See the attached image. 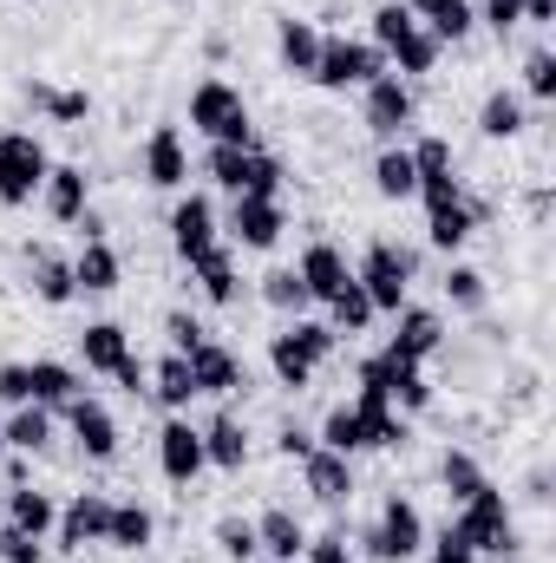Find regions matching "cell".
<instances>
[{"label": "cell", "mask_w": 556, "mask_h": 563, "mask_svg": "<svg viewBox=\"0 0 556 563\" xmlns=\"http://www.w3.org/2000/svg\"><path fill=\"white\" fill-rule=\"evenodd\" d=\"M190 269L203 276V295H210V301H236V269H230V256H223V250H210V256H197Z\"/></svg>", "instance_id": "39"}, {"label": "cell", "mask_w": 556, "mask_h": 563, "mask_svg": "<svg viewBox=\"0 0 556 563\" xmlns=\"http://www.w3.org/2000/svg\"><path fill=\"white\" fill-rule=\"evenodd\" d=\"M203 170H210L223 190H236V197H276L281 190V164L269 151H256V144H210Z\"/></svg>", "instance_id": "1"}, {"label": "cell", "mask_w": 556, "mask_h": 563, "mask_svg": "<svg viewBox=\"0 0 556 563\" xmlns=\"http://www.w3.org/2000/svg\"><path fill=\"white\" fill-rule=\"evenodd\" d=\"M40 190H46V210H53L59 223H79V217H86V170H73V164H53Z\"/></svg>", "instance_id": "22"}, {"label": "cell", "mask_w": 556, "mask_h": 563, "mask_svg": "<svg viewBox=\"0 0 556 563\" xmlns=\"http://www.w3.org/2000/svg\"><path fill=\"white\" fill-rule=\"evenodd\" d=\"M263 301H269V308H308V288H301L294 269H269V276H263Z\"/></svg>", "instance_id": "41"}, {"label": "cell", "mask_w": 556, "mask_h": 563, "mask_svg": "<svg viewBox=\"0 0 556 563\" xmlns=\"http://www.w3.org/2000/svg\"><path fill=\"white\" fill-rule=\"evenodd\" d=\"M327 354H334V328H321V321H294L288 334H276V347H269L281 387H308V374H314Z\"/></svg>", "instance_id": "7"}, {"label": "cell", "mask_w": 556, "mask_h": 563, "mask_svg": "<svg viewBox=\"0 0 556 563\" xmlns=\"http://www.w3.org/2000/svg\"><path fill=\"white\" fill-rule=\"evenodd\" d=\"M478 132H485V139H518V132H524V99H518V92H491L485 112H478Z\"/></svg>", "instance_id": "30"}, {"label": "cell", "mask_w": 556, "mask_h": 563, "mask_svg": "<svg viewBox=\"0 0 556 563\" xmlns=\"http://www.w3.org/2000/svg\"><path fill=\"white\" fill-rule=\"evenodd\" d=\"M308 563H354V551H347V538H314Z\"/></svg>", "instance_id": "53"}, {"label": "cell", "mask_w": 556, "mask_h": 563, "mask_svg": "<svg viewBox=\"0 0 556 563\" xmlns=\"http://www.w3.org/2000/svg\"><path fill=\"white\" fill-rule=\"evenodd\" d=\"M438 341H445V328H438V314H432V308H400V334H393V347H387V354H393V361H407V367H419Z\"/></svg>", "instance_id": "20"}, {"label": "cell", "mask_w": 556, "mask_h": 563, "mask_svg": "<svg viewBox=\"0 0 556 563\" xmlns=\"http://www.w3.org/2000/svg\"><path fill=\"white\" fill-rule=\"evenodd\" d=\"M66 420H73V432H79V445H86V459H119V426H112V413L99 407V400H86V394H73L66 400Z\"/></svg>", "instance_id": "15"}, {"label": "cell", "mask_w": 556, "mask_h": 563, "mask_svg": "<svg viewBox=\"0 0 556 563\" xmlns=\"http://www.w3.org/2000/svg\"><path fill=\"white\" fill-rule=\"evenodd\" d=\"M151 394H157L164 407H190V400H197V380H190V361H184V354H170V361H164V367L151 374Z\"/></svg>", "instance_id": "32"}, {"label": "cell", "mask_w": 556, "mask_h": 563, "mask_svg": "<svg viewBox=\"0 0 556 563\" xmlns=\"http://www.w3.org/2000/svg\"><path fill=\"white\" fill-rule=\"evenodd\" d=\"M281 66H288V73H308V79H314V59H321V33H314V26H308V20H281Z\"/></svg>", "instance_id": "29"}, {"label": "cell", "mask_w": 556, "mask_h": 563, "mask_svg": "<svg viewBox=\"0 0 556 563\" xmlns=\"http://www.w3.org/2000/svg\"><path fill=\"white\" fill-rule=\"evenodd\" d=\"M203 459H210V465H223V472H243V459H249L243 426H236V420H210V426H203Z\"/></svg>", "instance_id": "28"}, {"label": "cell", "mask_w": 556, "mask_h": 563, "mask_svg": "<svg viewBox=\"0 0 556 563\" xmlns=\"http://www.w3.org/2000/svg\"><path fill=\"white\" fill-rule=\"evenodd\" d=\"M151 531H157V518H151L144 505H112V531H105V544H119V551H144Z\"/></svg>", "instance_id": "31"}, {"label": "cell", "mask_w": 556, "mask_h": 563, "mask_svg": "<svg viewBox=\"0 0 556 563\" xmlns=\"http://www.w3.org/2000/svg\"><path fill=\"white\" fill-rule=\"evenodd\" d=\"M170 341H177V354H190V347H197V341H210V334H203L190 314H170Z\"/></svg>", "instance_id": "54"}, {"label": "cell", "mask_w": 556, "mask_h": 563, "mask_svg": "<svg viewBox=\"0 0 556 563\" xmlns=\"http://www.w3.org/2000/svg\"><path fill=\"white\" fill-rule=\"evenodd\" d=\"M327 308H334V334H360V328L374 321V301H367V288H360V282H347Z\"/></svg>", "instance_id": "38"}, {"label": "cell", "mask_w": 556, "mask_h": 563, "mask_svg": "<svg viewBox=\"0 0 556 563\" xmlns=\"http://www.w3.org/2000/svg\"><path fill=\"white\" fill-rule=\"evenodd\" d=\"M0 563H46L40 558V538H26V531H0Z\"/></svg>", "instance_id": "50"}, {"label": "cell", "mask_w": 556, "mask_h": 563, "mask_svg": "<svg viewBox=\"0 0 556 563\" xmlns=\"http://www.w3.org/2000/svg\"><path fill=\"white\" fill-rule=\"evenodd\" d=\"M256 551H269L276 563H294V551H308L294 511H263V525H256Z\"/></svg>", "instance_id": "27"}, {"label": "cell", "mask_w": 556, "mask_h": 563, "mask_svg": "<svg viewBox=\"0 0 556 563\" xmlns=\"http://www.w3.org/2000/svg\"><path fill=\"white\" fill-rule=\"evenodd\" d=\"M33 288H40V301H53V308H66V301L79 295V282H73V263H53V256H33Z\"/></svg>", "instance_id": "36"}, {"label": "cell", "mask_w": 556, "mask_h": 563, "mask_svg": "<svg viewBox=\"0 0 556 563\" xmlns=\"http://www.w3.org/2000/svg\"><path fill=\"white\" fill-rule=\"evenodd\" d=\"M471 223H478V203L458 197L452 210H432V243H438V250H458V243L471 236Z\"/></svg>", "instance_id": "37"}, {"label": "cell", "mask_w": 556, "mask_h": 563, "mask_svg": "<svg viewBox=\"0 0 556 563\" xmlns=\"http://www.w3.org/2000/svg\"><path fill=\"white\" fill-rule=\"evenodd\" d=\"M321 445H327V452H341V459H354V452L367 445V426H360V413H354V407H334V413H327V426H321Z\"/></svg>", "instance_id": "35"}, {"label": "cell", "mask_w": 556, "mask_h": 563, "mask_svg": "<svg viewBox=\"0 0 556 563\" xmlns=\"http://www.w3.org/2000/svg\"><path fill=\"white\" fill-rule=\"evenodd\" d=\"M0 400H7V407H33V394H26V367H0Z\"/></svg>", "instance_id": "51"}, {"label": "cell", "mask_w": 556, "mask_h": 563, "mask_svg": "<svg viewBox=\"0 0 556 563\" xmlns=\"http://www.w3.org/2000/svg\"><path fill=\"white\" fill-rule=\"evenodd\" d=\"M301 472H308V492H314L321 505H341V498H354V465H347L341 452L314 445V452L301 459Z\"/></svg>", "instance_id": "19"}, {"label": "cell", "mask_w": 556, "mask_h": 563, "mask_svg": "<svg viewBox=\"0 0 556 563\" xmlns=\"http://www.w3.org/2000/svg\"><path fill=\"white\" fill-rule=\"evenodd\" d=\"M281 452H288V459H308V452H314V439H308V432H281Z\"/></svg>", "instance_id": "55"}, {"label": "cell", "mask_w": 556, "mask_h": 563, "mask_svg": "<svg viewBox=\"0 0 556 563\" xmlns=\"http://www.w3.org/2000/svg\"><path fill=\"white\" fill-rule=\"evenodd\" d=\"M33 106H40V112H53L59 125H79V119L92 112V99H86V92H53V86H33Z\"/></svg>", "instance_id": "40"}, {"label": "cell", "mask_w": 556, "mask_h": 563, "mask_svg": "<svg viewBox=\"0 0 556 563\" xmlns=\"http://www.w3.org/2000/svg\"><path fill=\"white\" fill-rule=\"evenodd\" d=\"M0 518H7V492H0Z\"/></svg>", "instance_id": "57"}, {"label": "cell", "mask_w": 556, "mask_h": 563, "mask_svg": "<svg viewBox=\"0 0 556 563\" xmlns=\"http://www.w3.org/2000/svg\"><path fill=\"white\" fill-rule=\"evenodd\" d=\"M105 531H112V505H105V498H92V492H79V498L59 511V544H66V551L105 544Z\"/></svg>", "instance_id": "14"}, {"label": "cell", "mask_w": 556, "mask_h": 563, "mask_svg": "<svg viewBox=\"0 0 556 563\" xmlns=\"http://www.w3.org/2000/svg\"><path fill=\"white\" fill-rule=\"evenodd\" d=\"M524 20H537V26L556 20V0H524Z\"/></svg>", "instance_id": "56"}, {"label": "cell", "mask_w": 556, "mask_h": 563, "mask_svg": "<svg viewBox=\"0 0 556 563\" xmlns=\"http://www.w3.org/2000/svg\"><path fill=\"white\" fill-rule=\"evenodd\" d=\"M478 485H485V472H478V465H471L465 452H445V492H452V498L465 505V498H471Z\"/></svg>", "instance_id": "42"}, {"label": "cell", "mask_w": 556, "mask_h": 563, "mask_svg": "<svg viewBox=\"0 0 556 563\" xmlns=\"http://www.w3.org/2000/svg\"><path fill=\"white\" fill-rule=\"evenodd\" d=\"M393 400H400L407 413H425V407H432V387H425V374H419V367H407V361H400V374H393Z\"/></svg>", "instance_id": "44"}, {"label": "cell", "mask_w": 556, "mask_h": 563, "mask_svg": "<svg viewBox=\"0 0 556 563\" xmlns=\"http://www.w3.org/2000/svg\"><path fill=\"white\" fill-rule=\"evenodd\" d=\"M301 288H308V301H334L347 282H354V269H347V256L334 250V243H308V256H301Z\"/></svg>", "instance_id": "16"}, {"label": "cell", "mask_w": 556, "mask_h": 563, "mask_svg": "<svg viewBox=\"0 0 556 563\" xmlns=\"http://www.w3.org/2000/svg\"><path fill=\"white\" fill-rule=\"evenodd\" d=\"M445 295H452L458 308H478V301H485V276H478V269H452V276H445Z\"/></svg>", "instance_id": "48"}, {"label": "cell", "mask_w": 556, "mask_h": 563, "mask_svg": "<svg viewBox=\"0 0 556 563\" xmlns=\"http://www.w3.org/2000/svg\"><path fill=\"white\" fill-rule=\"evenodd\" d=\"M79 354H86V367H92V374H119V367L132 361V341H125V328H119V321H92V328L79 334Z\"/></svg>", "instance_id": "21"}, {"label": "cell", "mask_w": 556, "mask_h": 563, "mask_svg": "<svg viewBox=\"0 0 556 563\" xmlns=\"http://www.w3.org/2000/svg\"><path fill=\"white\" fill-rule=\"evenodd\" d=\"M73 282H79L86 295H112V288H119V256H112V243H86V250L73 256Z\"/></svg>", "instance_id": "25"}, {"label": "cell", "mask_w": 556, "mask_h": 563, "mask_svg": "<svg viewBox=\"0 0 556 563\" xmlns=\"http://www.w3.org/2000/svg\"><path fill=\"white\" fill-rule=\"evenodd\" d=\"M144 177H151L157 190H177V184L190 177V157H184L177 125H157V132H151V144H144Z\"/></svg>", "instance_id": "18"}, {"label": "cell", "mask_w": 556, "mask_h": 563, "mask_svg": "<svg viewBox=\"0 0 556 563\" xmlns=\"http://www.w3.org/2000/svg\"><path fill=\"white\" fill-rule=\"evenodd\" d=\"M190 125L210 144H256L249 139V106H243L223 79H203V86L190 92Z\"/></svg>", "instance_id": "2"}, {"label": "cell", "mask_w": 556, "mask_h": 563, "mask_svg": "<svg viewBox=\"0 0 556 563\" xmlns=\"http://www.w3.org/2000/svg\"><path fill=\"white\" fill-rule=\"evenodd\" d=\"M157 465H164V478L170 485H190L210 459H203V432L197 426H184V420H170L164 432H157Z\"/></svg>", "instance_id": "12"}, {"label": "cell", "mask_w": 556, "mask_h": 563, "mask_svg": "<svg viewBox=\"0 0 556 563\" xmlns=\"http://www.w3.org/2000/svg\"><path fill=\"white\" fill-rule=\"evenodd\" d=\"M413 170H419V177H445V170H452V151H445V139H419L413 144Z\"/></svg>", "instance_id": "47"}, {"label": "cell", "mask_w": 556, "mask_h": 563, "mask_svg": "<svg viewBox=\"0 0 556 563\" xmlns=\"http://www.w3.org/2000/svg\"><path fill=\"white\" fill-rule=\"evenodd\" d=\"M413 197H425V210H452V203H458V177H452V170H445V177H419Z\"/></svg>", "instance_id": "49"}, {"label": "cell", "mask_w": 556, "mask_h": 563, "mask_svg": "<svg viewBox=\"0 0 556 563\" xmlns=\"http://www.w3.org/2000/svg\"><path fill=\"white\" fill-rule=\"evenodd\" d=\"M26 394H33V407H66L79 394V374L59 367V361H33L26 367Z\"/></svg>", "instance_id": "24"}, {"label": "cell", "mask_w": 556, "mask_h": 563, "mask_svg": "<svg viewBox=\"0 0 556 563\" xmlns=\"http://www.w3.org/2000/svg\"><path fill=\"white\" fill-rule=\"evenodd\" d=\"M281 203L276 197H236V210H230V236L243 243V250H276L281 243Z\"/></svg>", "instance_id": "11"}, {"label": "cell", "mask_w": 556, "mask_h": 563, "mask_svg": "<svg viewBox=\"0 0 556 563\" xmlns=\"http://www.w3.org/2000/svg\"><path fill=\"white\" fill-rule=\"evenodd\" d=\"M46 151H40V139L33 132H7L0 139V203L7 210H20V203H33V190L46 184Z\"/></svg>", "instance_id": "5"}, {"label": "cell", "mask_w": 556, "mask_h": 563, "mask_svg": "<svg viewBox=\"0 0 556 563\" xmlns=\"http://www.w3.org/2000/svg\"><path fill=\"white\" fill-rule=\"evenodd\" d=\"M407 13H419L432 26V40H465L471 33V0H407Z\"/></svg>", "instance_id": "26"}, {"label": "cell", "mask_w": 556, "mask_h": 563, "mask_svg": "<svg viewBox=\"0 0 556 563\" xmlns=\"http://www.w3.org/2000/svg\"><path fill=\"white\" fill-rule=\"evenodd\" d=\"M524 86H531V99H556V59L551 53H531L524 59Z\"/></svg>", "instance_id": "46"}, {"label": "cell", "mask_w": 556, "mask_h": 563, "mask_svg": "<svg viewBox=\"0 0 556 563\" xmlns=\"http://www.w3.org/2000/svg\"><path fill=\"white\" fill-rule=\"evenodd\" d=\"M374 184H380V197H413L419 190V170H413V151H387L380 164H374Z\"/></svg>", "instance_id": "34"}, {"label": "cell", "mask_w": 556, "mask_h": 563, "mask_svg": "<svg viewBox=\"0 0 556 563\" xmlns=\"http://www.w3.org/2000/svg\"><path fill=\"white\" fill-rule=\"evenodd\" d=\"M471 20H485V26L511 33V26L524 20V0H471Z\"/></svg>", "instance_id": "45"}, {"label": "cell", "mask_w": 556, "mask_h": 563, "mask_svg": "<svg viewBox=\"0 0 556 563\" xmlns=\"http://www.w3.org/2000/svg\"><path fill=\"white\" fill-rule=\"evenodd\" d=\"M354 282L367 288L374 314H400V308H407V282H413V256H407V250H393V243H374V250H367V263L354 269Z\"/></svg>", "instance_id": "6"}, {"label": "cell", "mask_w": 556, "mask_h": 563, "mask_svg": "<svg viewBox=\"0 0 556 563\" xmlns=\"http://www.w3.org/2000/svg\"><path fill=\"white\" fill-rule=\"evenodd\" d=\"M7 525H13V531H26V538H46V531L59 525V511H53V498H46V492L7 485Z\"/></svg>", "instance_id": "23"}, {"label": "cell", "mask_w": 556, "mask_h": 563, "mask_svg": "<svg viewBox=\"0 0 556 563\" xmlns=\"http://www.w3.org/2000/svg\"><path fill=\"white\" fill-rule=\"evenodd\" d=\"M387 73V53L367 46V40H321V59H314V86L341 92V86H374Z\"/></svg>", "instance_id": "4"}, {"label": "cell", "mask_w": 556, "mask_h": 563, "mask_svg": "<svg viewBox=\"0 0 556 563\" xmlns=\"http://www.w3.org/2000/svg\"><path fill=\"white\" fill-rule=\"evenodd\" d=\"M419 544H425V518H419V505H407V498H393V505L380 511V525L367 531V551L380 563L419 558Z\"/></svg>", "instance_id": "9"}, {"label": "cell", "mask_w": 556, "mask_h": 563, "mask_svg": "<svg viewBox=\"0 0 556 563\" xmlns=\"http://www.w3.org/2000/svg\"><path fill=\"white\" fill-rule=\"evenodd\" d=\"M471 551H511V511H504V492L498 485H478L465 505H458V525H452Z\"/></svg>", "instance_id": "8"}, {"label": "cell", "mask_w": 556, "mask_h": 563, "mask_svg": "<svg viewBox=\"0 0 556 563\" xmlns=\"http://www.w3.org/2000/svg\"><path fill=\"white\" fill-rule=\"evenodd\" d=\"M170 243H177L184 263H197V256L216 250V210H210V197H184L170 210Z\"/></svg>", "instance_id": "10"}, {"label": "cell", "mask_w": 556, "mask_h": 563, "mask_svg": "<svg viewBox=\"0 0 556 563\" xmlns=\"http://www.w3.org/2000/svg\"><path fill=\"white\" fill-rule=\"evenodd\" d=\"M400 125H413V92H407V79H393V73H380V79L367 86V132H380V139H393Z\"/></svg>", "instance_id": "13"}, {"label": "cell", "mask_w": 556, "mask_h": 563, "mask_svg": "<svg viewBox=\"0 0 556 563\" xmlns=\"http://www.w3.org/2000/svg\"><path fill=\"white\" fill-rule=\"evenodd\" d=\"M374 46H380L387 59H400V73H432V59H438V40L419 26L400 0L374 13Z\"/></svg>", "instance_id": "3"}, {"label": "cell", "mask_w": 556, "mask_h": 563, "mask_svg": "<svg viewBox=\"0 0 556 563\" xmlns=\"http://www.w3.org/2000/svg\"><path fill=\"white\" fill-rule=\"evenodd\" d=\"M184 361H190L197 394H236V387H243V361H236L230 347H216V341H197Z\"/></svg>", "instance_id": "17"}, {"label": "cell", "mask_w": 556, "mask_h": 563, "mask_svg": "<svg viewBox=\"0 0 556 563\" xmlns=\"http://www.w3.org/2000/svg\"><path fill=\"white\" fill-rule=\"evenodd\" d=\"M216 551H223V558H256V525H243V518H223V525H216Z\"/></svg>", "instance_id": "43"}, {"label": "cell", "mask_w": 556, "mask_h": 563, "mask_svg": "<svg viewBox=\"0 0 556 563\" xmlns=\"http://www.w3.org/2000/svg\"><path fill=\"white\" fill-rule=\"evenodd\" d=\"M53 439V413L46 407H13V420H7V445L13 452H40Z\"/></svg>", "instance_id": "33"}, {"label": "cell", "mask_w": 556, "mask_h": 563, "mask_svg": "<svg viewBox=\"0 0 556 563\" xmlns=\"http://www.w3.org/2000/svg\"><path fill=\"white\" fill-rule=\"evenodd\" d=\"M432 563H478V551H471V544H465V538H458V531L445 525V538H438V551H432Z\"/></svg>", "instance_id": "52"}]
</instances>
